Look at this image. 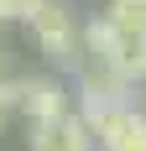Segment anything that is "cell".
<instances>
[{"instance_id":"1","label":"cell","mask_w":146,"mask_h":151,"mask_svg":"<svg viewBox=\"0 0 146 151\" xmlns=\"http://www.w3.org/2000/svg\"><path fill=\"white\" fill-rule=\"evenodd\" d=\"M26 21H31L37 47H42L58 68H68V73L84 68V42H78V26H73V11H68V5L42 0V5H31V11H26Z\"/></svg>"},{"instance_id":"2","label":"cell","mask_w":146,"mask_h":151,"mask_svg":"<svg viewBox=\"0 0 146 151\" xmlns=\"http://www.w3.org/2000/svg\"><path fill=\"white\" fill-rule=\"evenodd\" d=\"M131 89H136V83H125L120 73L84 63V68H78V120L94 130L110 109H125V104H131Z\"/></svg>"},{"instance_id":"3","label":"cell","mask_w":146,"mask_h":151,"mask_svg":"<svg viewBox=\"0 0 146 151\" xmlns=\"http://www.w3.org/2000/svg\"><path fill=\"white\" fill-rule=\"evenodd\" d=\"M16 109L26 115L31 125H58L68 115V89H63L58 78H21L16 83Z\"/></svg>"},{"instance_id":"4","label":"cell","mask_w":146,"mask_h":151,"mask_svg":"<svg viewBox=\"0 0 146 151\" xmlns=\"http://www.w3.org/2000/svg\"><path fill=\"white\" fill-rule=\"evenodd\" d=\"M94 141H99V151H146V115L136 104L110 109L94 125Z\"/></svg>"},{"instance_id":"5","label":"cell","mask_w":146,"mask_h":151,"mask_svg":"<svg viewBox=\"0 0 146 151\" xmlns=\"http://www.w3.org/2000/svg\"><path fill=\"white\" fill-rule=\"evenodd\" d=\"M31 151H94V130L78 115H63L58 125H31Z\"/></svg>"},{"instance_id":"6","label":"cell","mask_w":146,"mask_h":151,"mask_svg":"<svg viewBox=\"0 0 146 151\" xmlns=\"http://www.w3.org/2000/svg\"><path fill=\"white\" fill-rule=\"evenodd\" d=\"M104 21L115 31H131V37H146V0H110Z\"/></svg>"},{"instance_id":"7","label":"cell","mask_w":146,"mask_h":151,"mask_svg":"<svg viewBox=\"0 0 146 151\" xmlns=\"http://www.w3.org/2000/svg\"><path fill=\"white\" fill-rule=\"evenodd\" d=\"M11 109H16V83H11V78H0V125H5Z\"/></svg>"},{"instance_id":"8","label":"cell","mask_w":146,"mask_h":151,"mask_svg":"<svg viewBox=\"0 0 146 151\" xmlns=\"http://www.w3.org/2000/svg\"><path fill=\"white\" fill-rule=\"evenodd\" d=\"M16 16L26 21V0H0V21H16Z\"/></svg>"},{"instance_id":"9","label":"cell","mask_w":146,"mask_h":151,"mask_svg":"<svg viewBox=\"0 0 146 151\" xmlns=\"http://www.w3.org/2000/svg\"><path fill=\"white\" fill-rule=\"evenodd\" d=\"M0 68H5V37H0ZM0 78H5V73H0Z\"/></svg>"},{"instance_id":"10","label":"cell","mask_w":146,"mask_h":151,"mask_svg":"<svg viewBox=\"0 0 146 151\" xmlns=\"http://www.w3.org/2000/svg\"><path fill=\"white\" fill-rule=\"evenodd\" d=\"M31 5H42V0H26V11H31Z\"/></svg>"},{"instance_id":"11","label":"cell","mask_w":146,"mask_h":151,"mask_svg":"<svg viewBox=\"0 0 146 151\" xmlns=\"http://www.w3.org/2000/svg\"><path fill=\"white\" fill-rule=\"evenodd\" d=\"M141 115H146V104H141Z\"/></svg>"},{"instance_id":"12","label":"cell","mask_w":146,"mask_h":151,"mask_svg":"<svg viewBox=\"0 0 146 151\" xmlns=\"http://www.w3.org/2000/svg\"><path fill=\"white\" fill-rule=\"evenodd\" d=\"M58 5H63V0H58Z\"/></svg>"}]
</instances>
